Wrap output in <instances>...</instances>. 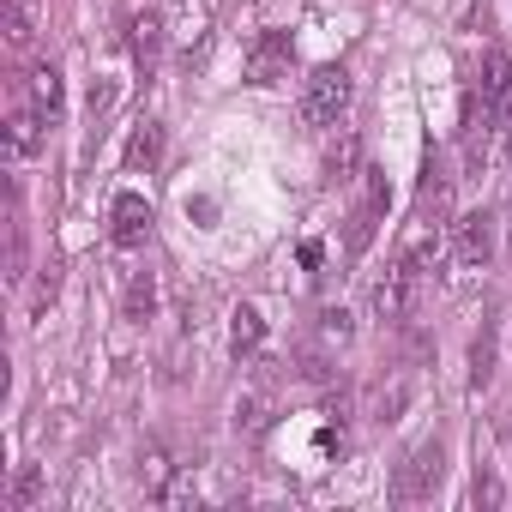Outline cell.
<instances>
[{
	"mask_svg": "<svg viewBox=\"0 0 512 512\" xmlns=\"http://www.w3.org/2000/svg\"><path fill=\"white\" fill-rule=\"evenodd\" d=\"M440 476H446V446L440 440H422L404 464H398V476H392V500H428L434 488H440Z\"/></svg>",
	"mask_w": 512,
	"mask_h": 512,
	"instance_id": "obj_1",
	"label": "cell"
},
{
	"mask_svg": "<svg viewBox=\"0 0 512 512\" xmlns=\"http://www.w3.org/2000/svg\"><path fill=\"white\" fill-rule=\"evenodd\" d=\"M350 109V73L344 67H320L302 91V121L308 127H338V115Z\"/></svg>",
	"mask_w": 512,
	"mask_h": 512,
	"instance_id": "obj_2",
	"label": "cell"
},
{
	"mask_svg": "<svg viewBox=\"0 0 512 512\" xmlns=\"http://www.w3.org/2000/svg\"><path fill=\"white\" fill-rule=\"evenodd\" d=\"M416 284H422V272L410 266V260H392V272L374 284V314L380 320H410V308H416Z\"/></svg>",
	"mask_w": 512,
	"mask_h": 512,
	"instance_id": "obj_3",
	"label": "cell"
},
{
	"mask_svg": "<svg viewBox=\"0 0 512 512\" xmlns=\"http://www.w3.org/2000/svg\"><path fill=\"white\" fill-rule=\"evenodd\" d=\"M488 253H494V217L488 211H470L452 223V260L458 266H488Z\"/></svg>",
	"mask_w": 512,
	"mask_h": 512,
	"instance_id": "obj_4",
	"label": "cell"
},
{
	"mask_svg": "<svg viewBox=\"0 0 512 512\" xmlns=\"http://www.w3.org/2000/svg\"><path fill=\"white\" fill-rule=\"evenodd\" d=\"M290 73V31H266L247 49V85H278Z\"/></svg>",
	"mask_w": 512,
	"mask_h": 512,
	"instance_id": "obj_5",
	"label": "cell"
},
{
	"mask_svg": "<svg viewBox=\"0 0 512 512\" xmlns=\"http://www.w3.org/2000/svg\"><path fill=\"white\" fill-rule=\"evenodd\" d=\"M446 211H452V175H446L440 157H428L422 163V181H416V217L446 223Z\"/></svg>",
	"mask_w": 512,
	"mask_h": 512,
	"instance_id": "obj_6",
	"label": "cell"
},
{
	"mask_svg": "<svg viewBox=\"0 0 512 512\" xmlns=\"http://www.w3.org/2000/svg\"><path fill=\"white\" fill-rule=\"evenodd\" d=\"M482 103H488V115L512 109V49H500V43L482 55Z\"/></svg>",
	"mask_w": 512,
	"mask_h": 512,
	"instance_id": "obj_7",
	"label": "cell"
},
{
	"mask_svg": "<svg viewBox=\"0 0 512 512\" xmlns=\"http://www.w3.org/2000/svg\"><path fill=\"white\" fill-rule=\"evenodd\" d=\"M109 223H115V241H145V229H151V199L145 193H115L109 199Z\"/></svg>",
	"mask_w": 512,
	"mask_h": 512,
	"instance_id": "obj_8",
	"label": "cell"
},
{
	"mask_svg": "<svg viewBox=\"0 0 512 512\" xmlns=\"http://www.w3.org/2000/svg\"><path fill=\"white\" fill-rule=\"evenodd\" d=\"M43 121H49V115H37V109H13V115H7V157H13V163H31V157L43 151Z\"/></svg>",
	"mask_w": 512,
	"mask_h": 512,
	"instance_id": "obj_9",
	"label": "cell"
},
{
	"mask_svg": "<svg viewBox=\"0 0 512 512\" xmlns=\"http://www.w3.org/2000/svg\"><path fill=\"white\" fill-rule=\"evenodd\" d=\"M127 43H133V61L151 73L157 67V55H163V13H133V25H127Z\"/></svg>",
	"mask_w": 512,
	"mask_h": 512,
	"instance_id": "obj_10",
	"label": "cell"
},
{
	"mask_svg": "<svg viewBox=\"0 0 512 512\" xmlns=\"http://www.w3.org/2000/svg\"><path fill=\"white\" fill-rule=\"evenodd\" d=\"M25 97H31V109H37V115H49V121H55V115H61V73H55L49 61H43V67H31V73H25Z\"/></svg>",
	"mask_w": 512,
	"mask_h": 512,
	"instance_id": "obj_11",
	"label": "cell"
},
{
	"mask_svg": "<svg viewBox=\"0 0 512 512\" xmlns=\"http://www.w3.org/2000/svg\"><path fill=\"white\" fill-rule=\"evenodd\" d=\"M404 404H410V380L392 374V380H380V386L368 392V422H398Z\"/></svg>",
	"mask_w": 512,
	"mask_h": 512,
	"instance_id": "obj_12",
	"label": "cell"
},
{
	"mask_svg": "<svg viewBox=\"0 0 512 512\" xmlns=\"http://www.w3.org/2000/svg\"><path fill=\"white\" fill-rule=\"evenodd\" d=\"M157 157H163V127H157V121L133 127V139H127V169H133V175H139V169H157Z\"/></svg>",
	"mask_w": 512,
	"mask_h": 512,
	"instance_id": "obj_13",
	"label": "cell"
},
{
	"mask_svg": "<svg viewBox=\"0 0 512 512\" xmlns=\"http://www.w3.org/2000/svg\"><path fill=\"white\" fill-rule=\"evenodd\" d=\"M175 470H181V464H169V452H163V446H145V452H139V482H145V494H151V500H163V488L175 482Z\"/></svg>",
	"mask_w": 512,
	"mask_h": 512,
	"instance_id": "obj_14",
	"label": "cell"
},
{
	"mask_svg": "<svg viewBox=\"0 0 512 512\" xmlns=\"http://www.w3.org/2000/svg\"><path fill=\"white\" fill-rule=\"evenodd\" d=\"M229 344H235V356L266 344V320H260V308H235V314H229Z\"/></svg>",
	"mask_w": 512,
	"mask_h": 512,
	"instance_id": "obj_15",
	"label": "cell"
},
{
	"mask_svg": "<svg viewBox=\"0 0 512 512\" xmlns=\"http://www.w3.org/2000/svg\"><path fill=\"white\" fill-rule=\"evenodd\" d=\"M356 163H362V139H356V133H338V145L326 151V175H332V181H350Z\"/></svg>",
	"mask_w": 512,
	"mask_h": 512,
	"instance_id": "obj_16",
	"label": "cell"
},
{
	"mask_svg": "<svg viewBox=\"0 0 512 512\" xmlns=\"http://www.w3.org/2000/svg\"><path fill=\"white\" fill-rule=\"evenodd\" d=\"M494 356H500V344H494V326H482V338L470 344V386H476V392L494 380Z\"/></svg>",
	"mask_w": 512,
	"mask_h": 512,
	"instance_id": "obj_17",
	"label": "cell"
},
{
	"mask_svg": "<svg viewBox=\"0 0 512 512\" xmlns=\"http://www.w3.org/2000/svg\"><path fill=\"white\" fill-rule=\"evenodd\" d=\"M37 500H43V470H37V464H25V470L13 476V488H7V506H13V512H31Z\"/></svg>",
	"mask_w": 512,
	"mask_h": 512,
	"instance_id": "obj_18",
	"label": "cell"
},
{
	"mask_svg": "<svg viewBox=\"0 0 512 512\" xmlns=\"http://www.w3.org/2000/svg\"><path fill=\"white\" fill-rule=\"evenodd\" d=\"M235 428H241V434H266V428H272V404H266L260 392L241 398V404H235Z\"/></svg>",
	"mask_w": 512,
	"mask_h": 512,
	"instance_id": "obj_19",
	"label": "cell"
},
{
	"mask_svg": "<svg viewBox=\"0 0 512 512\" xmlns=\"http://www.w3.org/2000/svg\"><path fill=\"white\" fill-rule=\"evenodd\" d=\"M470 494H476V506H482V512H494V506L506 500V482H500V470H494V464H476V482H470Z\"/></svg>",
	"mask_w": 512,
	"mask_h": 512,
	"instance_id": "obj_20",
	"label": "cell"
},
{
	"mask_svg": "<svg viewBox=\"0 0 512 512\" xmlns=\"http://www.w3.org/2000/svg\"><path fill=\"white\" fill-rule=\"evenodd\" d=\"M151 308H157V284H151V272H139L127 284V320H151Z\"/></svg>",
	"mask_w": 512,
	"mask_h": 512,
	"instance_id": "obj_21",
	"label": "cell"
},
{
	"mask_svg": "<svg viewBox=\"0 0 512 512\" xmlns=\"http://www.w3.org/2000/svg\"><path fill=\"white\" fill-rule=\"evenodd\" d=\"M7 43L13 49H31V13L19 7V0H7Z\"/></svg>",
	"mask_w": 512,
	"mask_h": 512,
	"instance_id": "obj_22",
	"label": "cell"
},
{
	"mask_svg": "<svg viewBox=\"0 0 512 512\" xmlns=\"http://www.w3.org/2000/svg\"><path fill=\"white\" fill-rule=\"evenodd\" d=\"M19 278H25V235L13 223V235H7V284H19Z\"/></svg>",
	"mask_w": 512,
	"mask_h": 512,
	"instance_id": "obj_23",
	"label": "cell"
},
{
	"mask_svg": "<svg viewBox=\"0 0 512 512\" xmlns=\"http://www.w3.org/2000/svg\"><path fill=\"white\" fill-rule=\"evenodd\" d=\"M320 332L344 344V338H350V314H344V308H326V314H320Z\"/></svg>",
	"mask_w": 512,
	"mask_h": 512,
	"instance_id": "obj_24",
	"label": "cell"
},
{
	"mask_svg": "<svg viewBox=\"0 0 512 512\" xmlns=\"http://www.w3.org/2000/svg\"><path fill=\"white\" fill-rule=\"evenodd\" d=\"M103 109H115V85H109V79L91 85V115H103Z\"/></svg>",
	"mask_w": 512,
	"mask_h": 512,
	"instance_id": "obj_25",
	"label": "cell"
},
{
	"mask_svg": "<svg viewBox=\"0 0 512 512\" xmlns=\"http://www.w3.org/2000/svg\"><path fill=\"white\" fill-rule=\"evenodd\" d=\"M55 290H61V278H55V266L43 272V284H37V308H49L55 302Z\"/></svg>",
	"mask_w": 512,
	"mask_h": 512,
	"instance_id": "obj_26",
	"label": "cell"
},
{
	"mask_svg": "<svg viewBox=\"0 0 512 512\" xmlns=\"http://www.w3.org/2000/svg\"><path fill=\"white\" fill-rule=\"evenodd\" d=\"M506 151H512V127H506Z\"/></svg>",
	"mask_w": 512,
	"mask_h": 512,
	"instance_id": "obj_27",
	"label": "cell"
}]
</instances>
